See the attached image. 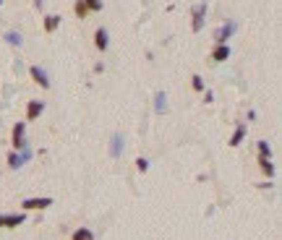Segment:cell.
I'll list each match as a JSON object with an SVG mask.
<instances>
[{
  "instance_id": "cell-1",
  "label": "cell",
  "mask_w": 282,
  "mask_h": 240,
  "mask_svg": "<svg viewBox=\"0 0 282 240\" xmlns=\"http://www.w3.org/2000/svg\"><path fill=\"white\" fill-rule=\"evenodd\" d=\"M47 206H52V199H50V196L24 199V201H21V209H24V212H37V209H47Z\"/></svg>"
},
{
  "instance_id": "cell-2",
  "label": "cell",
  "mask_w": 282,
  "mask_h": 240,
  "mask_svg": "<svg viewBox=\"0 0 282 240\" xmlns=\"http://www.w3.org/2000/svg\"><path fill=\"white\" fill-rule=\"evenodd\" d=\"M24 131H26V123H16V125H13V152H19V149H21V152H24V149H26V141H24Z\"/></svg>"
},
{
  "instance_id": "cell-3",
  "label": "cell",
  "mask_w": 282,
  "mask_h": 240,
  "mask_svg": "<svg viewBox=\"0 0 282 240\" xmlns=\"http://www.w3.org/2000/svg\"><path fill=\"white\" fill-rule=\"evenodd\" d=\"M194 21H191V29L194 32H201L204 29V16H207V3H199V5H194Z\"/></svg>"
},
{
  "instance_id": "cell-4",
  "label": "cell",
  "mask_w": 282,
  "mask_h": 240,
  "mask_svg": "<svg viewBox=\"0 0 282 240\" xmlns=\"http://www.w3.org/2000/svg\"><path fill=\"white\" fill-rule=\"evenodd\" d=\"M233 32H235V21H227V24H222L215 32V42L217 44H227V40L233 37Z\"/></svg>"
},
{
  "instance_id": "cell-5",
  "label": "cell",
  "mask_w": 282,
  "mask_h": 240,
  "mask_svg": "<svg viewBox=\"0 0 282 240\" xmlns=\"http://www.w3.org/2000/svg\"><path fill=\"white\" fill-rule=\"evenodd\" d=\"M29 76H32V81H34V84H40L42 89H50V79H47V73H44V68L32 65V68H29Z\"/></svg>"
},
{
  "instance_id": "cell-6",
  "label": "cell",
  "mask_w": 282,
  "mask_h": 240,
  "mask_svg": "<svg viewBox=\"0 0 282 240\" xmlns=\"http://www.w3.org/2000/svg\"><path fill=\"white\" fill-rule=\"evenodd\" d=\"M44 112V102L42 100H29L26 104V120H37Z\"/></svg>"
},
{
  "instance_id": "cell-7",
  "label": "cell",
  "mask_w": 282,
  "mask_h": 240,
  "mask_svg": "<svg viewBox=\"0 0 282 240\" xmlns=\"http://www.w3.org/2000/svg\"><path fill=\"white\" fill-rule=\"evenodd\" d=\"M227 58H230V44H215V50H212V60H215V63H225Z\"/></svg>"
},
{
  "instance_id": "cell-8",
  "label": "cell",
  "mask_w": 282,
  "mask_h": 240,
  "mask_svg": "<svg viewBox=\"0 0 282 240\" xmlns=\"http://www.w3.org/2000/svg\"><path fill=\"white\" fill-rule=\"evenodd\" d=\"M94 44H97V50H100V52L108 50V44H110V34H108V29H97V32H94Z\"/></svg>"
},
{
  "instance_id": "cell-9",
  "label": "cell",
  "mask_w": 282,
  "mask_h": 240,
  "mask_svg": "<svg viewBox=\"0 0 282 240\" xmlns=\"http://www.w3.org/2000/svg\"><path fill=\"white\" fill-rule=\"evenodd\" d=\"M26 222V214H3V227H19Z\"/></svg>"
},
{
  "instance_id": "cell-10",
  "label": "cell",
  "mask_w": 282,
  "mask_h": 240,
  "mask_svg": "<svg viewBox=\"0 0 282 240\" xmlns=\"http://www.w3.org/2000/svg\"><path fill=\"white\" fill-rule=\"evenodd\" d=\"M26 157H29V152H26V149H24V152H21V154H19V152H11V154H8V167H11V170L21 167Z\"/></svg>"
},
{
  "instance_id": "cell-11",
  "label": "cell",
  "mask_w": 282,
  "mask_h": 240,
  "mask_svg": "<svg viewBox=\"0 0 282 240\" xmlns=\"http://www.w3.org/2000/svg\"><path fill=\"white\" fill-rule=\"evenodd\" d=\"M58 26H60V16H55V13L44 16V32H47V34H55Z\"/></svg>"
},
{
  "instance_id": "cell-12",
  "label": "cell",
  "mask_w": 282,
  "mask_h": 240,
  "mask_svg": "<svg viewBox=\"0 0 282 240\" xmlns=\"http://www.w3.org/2000/svg\"><path fill=\"white\" fill-rule=\"evenodd\" d=\"M71 240H97V238H94V232H91L89 227H79V230H73Z\"/></svg>"
},
{
  "instance_id": "cell-13",
  "label": "cell",
  "mask_w": 282,
  "mask_h": 240,
  "mask_svg": "<svg viewBox=\"0 0 282 240\" xmlns=\"http://www.w3.org/2000/svg\"><path fill=\"white\" fill-rule=\"evenodd\" d=\"M243 139H246V125H238V128H235V133H233V139H230V146H233V149L240 146Z\"/></svg>"
},
{
  "instance_id": "cell-14",
  "label": "cell",
  "mask_w": 282,
  "mask_h": 240,
  "mask_svg": "<svg viewBox=\"0 0 282 240\" xmlns=\"http://www.w3.org/2000/svg\"><path fill=\"white\" fill-rule=\"evenodd\" d=\"M120 149H123V136L115 133V136H112V144H110V154L112 157H120Z\"/></svg>"
},
{
  "instance_id": "cell-15",
  "label": "cell",
  "mask_w": 282,
  "mask_h": 240,
  "mask_svg": "<svg viewBox=\"0 0 282 240\" xmlns=\"http://www.w3.org/2000/svg\"><path fill=\"white\" fill-rule=\"evenodd\" d=\"M154 110H157V112H165V110H167V97H165V92H157V94H154Z\"/></svg>"
},
{
  "instance_id": "cell-16",
  "label": "cell",
  "mask_w": 282,
  "mask_h": 240,
  "mask_svg": "<svg viewBox=\"0 0 282 240\" xmlns=\"http://www.w3.org/2000/svg\"><path fill=\"white\" fill-rule=\"evenodd\" d=\"M256 162H259V167H261V172H264L266 178H272V175H274V164H272L269 160H261V157H259Z\"/></svg>"
},
{
  "instance_id": "cell-17",
  "label": "cell",
  "mask_w": 282,
  "mask_h": 240,
  "mask_svg": "<svg viewBox=\"0 0 282 240\" xmlns=\"http://www.w3.org/2000/svg\"><path fill=\"white\" fill-rule=\"evenodd\" d=\"M73 11H76V16H79V19H87L89 16V8H87V3H84V0H76V5H73Z\"/></svg>"
},
{
  "instance_id": "cell-18",
  "label": "cell",
  "mask_w": 282,
  "mask_h": 240,
  "mask_svg": "<svg viewBox=\"0 0 282 240\" xmlns=\"http://www.w3.org/2000/svg\"><path fill=\"white\" fill-rule=\"evenodd\" d=\"M5 42L13 44V47H21V42H24V40H21L19 32H5Z\"/></svg>"
},
{
  "instance_id": "cell-19",
  "label": "cell",
  "mask_w": 282,
  "mask_h": 240,
  "mask_svg": "<svg viewBox=\"0 0 282 240\" xmlns=\"http://www.w3.org/2000/svg\"><path fill=\"white\" fill-rule=\"evenodd\" d=\"M259 157L261 160H272V146L266 141H259Z\"/></svg>"
},
{
  "instance_id": "cell-20",
  "label": "cell",
  "mask_w": 282,
  "mask_h": 240,
  "mask_svg": "<svg viewBox=\"0 0 282 240\" xmlns=\"http://www.w3.org/2000/svg\"><path fill=\"white\" fill-rule=\"evenodd\" d=\"M191 86H194V92H204V79L201 76H191Z\"/></svg>"
},
{
  "instance_id": "cell-21",
  "label": "cell",
  "mask_w": 282,
  "mask_h": 240,
  "mask_svg": "<svg viewBox=\"0 0 282 240\" xmlns=\"http://www.w3.org/2000/svg\"><path fill=\"white\" fill-rule=\"evenodd\" d=\"M84 3H87V8H89V11H94V13H97V11H102V0H84Z\"/></svg>"
},
{
  "instance_id": "cell-22",
  "label": "cell",
  "mask_w": 282,
  "mask_h": 240,
  "mask_svg": "<svg viewBox=\"0 0 282 240\" xmlns=\"http://www.w3.org/2000/svg\"><path fill=\"white\" fill-rule=\"evenodd\" d=\"M136 170H139V172H147V170H149V160L139 157V160H136Z\"/></svg>"
},
{
  "instance_id": "cell-23",
  "label": "cell",
  "mask_w": 282,
  "mask_h": 240,
  "mask_svg": "<svg viewBox=\"0 0 282 240\" xmlns=\"http://www.w3.org/2000/svg\"><path fill=\"white\" fill-rule=\"evenodd\" d=\"M0 3H3V0H0Z\"/></svg>"
}]
</instances>
